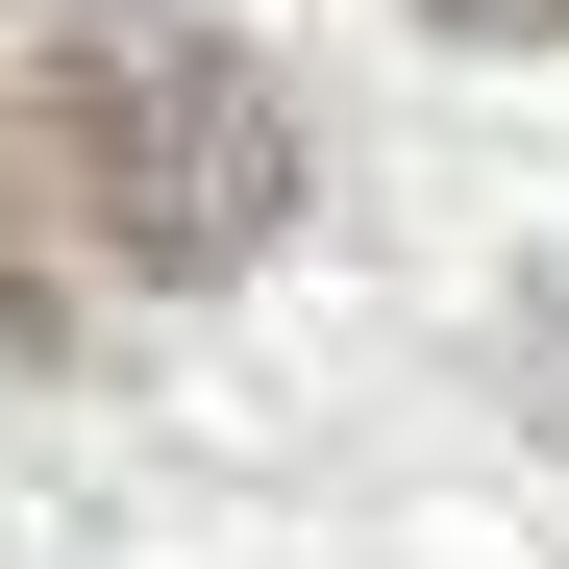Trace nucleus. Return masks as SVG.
<instances>
[{
	"label": "nucleus",
	"mask_w": 569,
	"mask_h": 569,
	"mask_svg": "<svg viewBox=\"0 0 569 569\" xmlns=\"http://www.w3.org/2000/svg\"><path fill=\"white\" fill-rule=\"evenodd\" d=\"M0 173L74 223V272L199 298V272H248L272 223H298V100H272V74L199 26V0H50Z\"/></svg>",
	"instance_id": "obj_1"
},
{
	"label": "nucleus",
	"mask_w": 569,
	"mask_h": 569,
	"mask_svg": "<svg viewBox=\"0 0 569 569\" xmlns=\"http://www.w3.org/2000/svg\"><path fill=\"white\" fill-rule=\"evenodd\" d=\"M520 397H545V446H569V272H520Z\"/></svg>",
	"instance_id": "obj_2"
},
{
	"label": "nucleus",
	"mask_w": 569,
	"mask_h": 569,
	"mask_svg": "<svg viewBox=\"0 0 569 569\" xmlns=\"http://www.w3.org/2000/svg\"><path fill=\"white\" fill-rule=\"evenodd\" d=\"M421 26H470V50H545V26H569V0H421Z\"/></svg>",
	"instance_id": "obj_3"
}]
</instances>
